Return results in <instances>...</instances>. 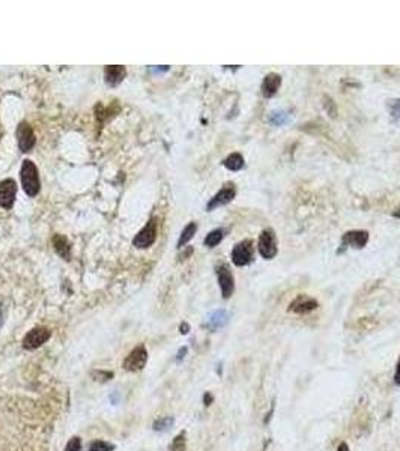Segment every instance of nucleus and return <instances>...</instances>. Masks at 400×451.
<instances>
[{
  "instance_id": "1",
  "label": "nucleus",
  "mask_w": 400,
  "mask_h": 451,
  "mask_svg": "<svg viewBox=\"0 0 400 451\" xmlns=\"http://www.w3.org/2000/svg\"><path fill=\"white\" fill-rule=\"evenodd\" d=\"M20 178H21V185L24 193L29 197H35L39 190H41V179L38 173V167L35 166L33 161L24 160L20 169Z\"/></svg>"
},
{
  "instance_id": "2",
  "label": "nucleus",
  "mask_w": 400,
  "mask_h": 451,
  "mask_svg": "<svg viewBox=\"0 0 400 451\" xmlns=\"http://www.w3.org/2000/svg\"><path fill=\"white\" fill-rule=\"evenodd\" d=\"M257 250H259V254L266 260H271L277 256V253H279L277 236L273 229L262 230V233L259 235V241H257Z\"/></svg>"
},
{
  "instance_id": "3",
  "label": "nucleus",
  "mask_w": 400,
  "mask_h": 451,
  "mask_svg": "<svg viewBox=\"0 0 400 451\" xmlns=\"http://www.w3.org/2000/svg\"><path fill=\"white\" fill-rule=\"evenodd\" d=\"M254 259V245L253 241L244 239L238 242L232 250V262L236 266H247Z\"/></svg>"
},
{
  "instance_id": "4",
  "label": "nucleus",
  "mask_w": 400,
  "mask_h": 451,
  "mask_svg": "<svg viewBox=\"0 0 400 451\" xmlns=\"http://www.w3.org/2000/svg\"><path fill=\"white\" fill-rule=\"evenodd\" d=\"M146 362H148V350L143 344H140L128 353V356L123 359L122 367L126 371H140L142 368H145Z\"/></svg>"
},
{
  "instance_id": "5",
  "label": "nucleus",
  "mask_w": 400,
  "mask_h": 451,
  "mask_svg": "<svg viewBox=\"0 0 400 451\" xmlns=\"http://www.w3.org/2000/svg\"><path fill=\"white\" fill-rule=\"evenodd\" d=\"M217 280H218V286L221 289L223 298L229 299L235 292V278H233V274H232L229 265L221 263L217 266Z\"/></svg>"
},
{
  "instance_id": "6",
  "label": "nucleus",
  "mask_w": 400,
  "mask_h": 451,
  "mask_svg": "<svg viewBox=\"0 0 400 451\" xmlns=\"http://www.w3.org/2000/svg\"><path fill=\"white\" fill-rule=\"evenodd\" d=\"M50 337H51V331L48 328H45V327H35L23 338V347L26 350L38 349L44 343H47Z\"/></svg>"
},
{
  "instance_id": "7",
  "label": "nucleus",
  "mask_w": 400,
  "mask_h": 451,
  "mask_svg": "<svg viewBox=\"0 0 400 451\" xmlns=\"http://www.w3.org/2000/svg\"><path fill=\"white\" fill-rule=\"evenodd\" d=\"M157 239V218H151L146 226L136 235L132 244L136 248H148Z\"/></svg>"
},
{
  "instance_id": "8",
  "label": "nucleus",
  "mask_w": 400,
  "mask_h": 451,
  "mask_svg": "<svg viewBox=\"0 0 400 451\" xmlns=\"http://www.w3.org/2000/svg\"><path fill=\"white\" fill-rule=\"evenodd\" d=\"M17 141L21 152H30L36 143L33 128L27 122H20L17 126Z\"/></svg>"
},
{
  "instance_id": "9",
  "label": "nucleus",
  "mask_w": 400,
  "mask_h": 451,
  "mask_svg": "<svg viewBox=\"0 0 400 451\" xmlns=\"http://www.w3.org/2000/svg\"><path fill=\"white\" fill-rule=\"evenodd\" d=\"M369 242V232L367 230H349L342 238V247H351L355 250H361ZM343 248L340 251H343Z\"/></svg>"
},
{
  "instance_id": "10",
  "label": "nucleus",
  "mask_w": 400,
  "mask_h": 451,
  "mask_svg": "<svg viewBox=\"0 0 400 451\" xmlns=\"http://www.w3.org/2000/svg\"><path fill=\"white\" fill-rule=\"evenodd\" d=\"M235 196H236V188H235V185L232 184V182H229V184H226L211 200H209V203L206 205V209L208 211H212V209H215V208H220V206H224V205H227L229 202H232L233 199H235Z\"/></svg>"
},
{
  "instance_id": "11",
  "label": "nucleus",
  "mask_w": 400,
  "mask_h": 451,
  "mask_svg": "<svg viewBox=\"0 0 400 451\" xmlns=\"http://www.w3.org/2000/svg\"><path fill=\"white\" fill-rule=\"evenodd\" d=\"M319 307L317 301L308 295H298L291 304H289V312L295 313V315H308L311 312H314Z\"/></svg>"
},
{
  "instance_id": "12",
  "label": "nucleus",
  "mask_w": 400,
  "mask_h": 451,
  "mask_svg": "<svg viewBox=\"0 0 400 451\" xmlns=\"http://www.w3.org/2000/svg\"><path fill=\"white\" fill-rule=\"evenodd\" d=\"M17 196V184L14 179H3L0 182V206L3 209H11L14 206Z\"/></svg>"
},
{
  "instance_id": "13",
  "label": "nucleus",
  "mask_w": 400,
  "mask_h": 451,
  "mask_svg": "<svg viewBox=\"0 0 400 451\" xmlns=\"http://www.w3.org/2000/svg\"><path fill=\"white\" fill-rule=\"evenodd\" d=\"M125 76H126V69L125 66H120V65H110V66H105L104 69L105 83L111 88L119 86L123 82Z\"/></svg>"
},
{
  "instance_id": "14",
  "label": "nucleus",
  "mask_w": 400,
  "mask_h": 451,
  "mask_svg": "<svg viewBox=\"0 0 400 451\" xmlns=\"http://www.w3.org/2000/svg\"><path fill=\"white\" fill-rule=\"evenodd\" d=\"M282 86V77L276 72L268 74L262 83V95L265 98H273Z\"/></svg>"
},
{
  "instance_id": "15",
  "label": "nucleus",
  "mask_w": 400,
  "mask_h": 451,
  "mask_svg": "<svg viewBox=\"0 0 400 451\" xmlns=\"http://www.w3.org/2000/svg\"><path fill=\"white\" fill-rule=\"evenodd\" d=\"M227 322H229V313L226 310H217L212 315H209L205 327L211 331H215L218 328H223Z\"/></svg>"
},
{
  "instance_id": "16",
  "label": "nucleus",
  "mask_w": 400,
  "mask_h": 451,
  "mask_svg": "<svg viewBox=\"0 0 400 451\" xmlns=\"http://www.w3.org/2000/svg\"><path fill=\"white\" fill-rule=\"evenodd\" d=\"M53 247L56 250V253L65 259V260H70L71 257V245H70V241L63 236V235H54L53 236Z\"/></svg>"
},
{
  "instance_id": "17",
  "label": "nucleus",
  "mask_w": 400,
  "mask_h": 451,
  "mask_svg": "<svg viewBox=\"0 0 400 451\" xmlns=\"http://www.w3.org/2000/svg\"><path fill=\"white\" fill-rule=\"evenodd\" d=\"M223 164H224V167H226L227 170L238 172V170H241V169L244 167V157H242L241 154H238V152L230 154V155L223 161Z\"/></svg>"
},
{
  "instance_id": "18",
  "label": "nucleus",
  "mask_w": 400,
  "mask_h": 451,
  "mask_svg": "<svg viewBox=\"0 0 400 451\" xmlns=\"http://www.w3.org/2000/svg\"><path fill=\"white\" fill-rule=\"evenodd\" d=\"M197 232V224L196 223H190V224L185 226V229L182 230L181 236H179V241H178V248H182L187 242H190L193 239V236L196 235Z\"/></svg>"
},
{
  "instance_id": "19",
  "label": "nucleus",
  "mask_w": 400,
  "mask_h": 451,
  "mask_svg": "<svg viewBox=\"0 0 400 451\" xmlns=\"http://www.w3.org/2000/svg\"><path fill=\"white\" fill-rule=\"evenodd\" d=\"M291 117H292V114L286 110H276L270 114V122L274 123L276 126H282V125L288 123L291 120Z\"/></svg>"
},
{
  "instance_id": "20",
  "label": "nucleus",
  "mask_w": 400,
  "mask_h": 451,
  "mask_svg": "<svg viewBox=\"0 0 400 451\" xmlns=\"http://www.w3.org/2000/svg\"><path fill=\"white\" fill-rule=\"evenodd\" d=\"M223 236H224V232L223 229H215L212 232H209L205 238V245L209 247V248H214L215 245H218L221 241H223Z\"/></svg>"
},
{
  "instance_id": "21",
  "label": "nucleus",
  "mask_w": 400,
  "mask_h": 451,
  "mask_svg": "<svg viewBox=\"0 0 400 451\" xmlns=\"http://www.w3.org/2000/svg\"><path fill=\"white\" fill-rule=\"evenodd\" d=\"M175 424V418L173 417H163L158 418L157 421H154V430L155 432H167L169 429H172Z\"/></svg>"
},
{
  "instance_id": "22",
  "label": "nucleus",
  "mask_w": 400,
  "mask_h": 451,
  "mask_svg": "<svg viewBox=\"0 0 400 451\" xmlns=\"http://www.w3.org/2000/svg\"><path fill=\"white\" fill-rule=\"evenodd\" d=\"M170 451H187V433L181 432L176 435L170 444Z\"/></svg>"
},
{
  "instance_id": "23",
  "label": "nucleus",
  "mask_w": 400,
  "mask_h": 451,
  "mask_svg": "<svg viewBox=\"0 0 400 451\" xmlns=\"http://www.w3.org/2000/svg\"><path fill=\"white\" fill-rule=\"evenodd\" d=\"M113 371H107V370H94L92 371V378L95 379V381H98V382H108V381H111L113 379Z\"/></svg>"
},
{
  "instance_id": "24",
  "label": "nucleus",
  "mask_w": 400,
  "mask_h": 451,
  "mask_svg": "<svg viewBox=\"0 0 400 451\" xmlns=\"http://www.w3.org/2000/svg\"><path fill=\"white\" fill-rule=\"evenodd\" d=\"M114 450V445L110 444V442H105V441H94L91 445H89V450L88 451H113Z\"/></svg>"
},
{
  "instance_id": "25",
  "label": "nucleus",
  "mask_w": 400,
  "mask_h": 451,
  "mask_svg": "<svg viewBox=\"0 0 400 451\" xmlns=\"http://www.w3.org/2000/svg\"><path fill=\"white\" fill-rule=\"evenodd\" d=\"M387 106H388V110H390V114H391V119H393V120H399L400 119V98H396V100H390Z\"/></svg>"
},
{
  "instance_id": "26",
  "label": "nucleus",
  "mask_w": 400,
  "mask_h": 451,
  "mask_svg": "<svg viewBox=\"0 0 400 451\" xmlns=\"http://www.w3.org/2000/svg\"><path fill=\"white\" fill-rule=\"evenodd\" d=\"M65 451H82V439L79 436H73L66 447H65Z\"/></svg>"
},
{
  "instance_id": "27",
  "label": "nucleus",
  "mask_w": 400,
  "mask_h": 451,
  "mask_svg": "<svg viewBox=\"0 0 400 451\" xmlns=\"http://www.w3.org/2000/svg\"><path fill=\"white\" fill-rule=\"evenodd\" d=\"M325 110L328 112V114H331L332 117H336V114H337V107H336V103H334L331 98H326V103H325Z\"/></svg>"
},
{
  "instance_id": "28",
  "label": "nucleus",
  "mask_w": 400,
  "mask_h": 451,
  "mask_svg": "<svg viewBox=\"0 0 400 451\" xmlns=\"http://www.w3.org/2000/svg\"><path fill=\"white\" fill-rule=\"evenodd\" d=\"M394 384L400 387V356L397 359V364H396V370H394Z\"/></svg>"
},
{
  "instance_id": "29",
  "label": "nucleus",
  "mask_w": 400,
  "mask_h": 451,
  "mask_svg": "<svg viewBox=\"0 0 400 451\" xmlns=\"http://www.w3.org/2000/svg\"><path fill=\"white\" fill-rule=\"evenodd\" d=\"M212 402H214V397H212V394H211V393H205V396H203V403H205L206 406H209Z\"/></svg>"
},
{
  "instance_id": "30",
  "label": "nucleus",
  "mask_w": 400,
  "mask_h": 451,
  "mask_svg": "<svg viewBox=\"0 0 400 451\" xmlns=\"http://www.w3.org/2000/svg\"><path fill=\"white\" fill-rule=\"evenodd\" d=\"M187 347H181V350L178 352V356H176V361H182L184 359V356L187 355Z\"/></svg>"
},
{
  "instance_id": "31",
  "label": "nucleus",
  "mask_w": 400,
  "mask_h": 451,
  "mask_svg": "<svg viewBox=\"0 0 400 451\" xmlns=\"http://www.w3.org/2000/svg\"><path fill=\"white\" fill-rule=\"evenodd\" d=\"M337 451H351V448L346 442H340L339 447H337Z\"/></svg>"
},
{
  "instance_id": "32",
  "label": "nucleus",
  "mask_w": 400,
  "mask_h": 451,
  "mask_svg": "<svg viewBox=\"0 0 400 451\" xmlns=\"http://www.w3.org/2000/svg\"><path fill=\"white\" fill-rule=\"evenodd\" d=\"M179 330H181V333H182V334H187V333H188V330H190V327H188V324H185V322H184V324H181V328H179Z\"/></svg>"
},
{
  "instance_id": "33",
  "label": "nucleus",
  "mask_w": 400,
  "mask_h": 451,
  "mask_svg": "<svg viewBox=\"0 0 400 451\" xmlns=\"http://www.w3.org/2000/svg\"><path fill=\"white\" fill-rule=\"evenodd\" d=\"M393 215H394L396 218H400V206L397 208V209H396V211H394V214H393Z\"/></svg>"
}]
</instances>
